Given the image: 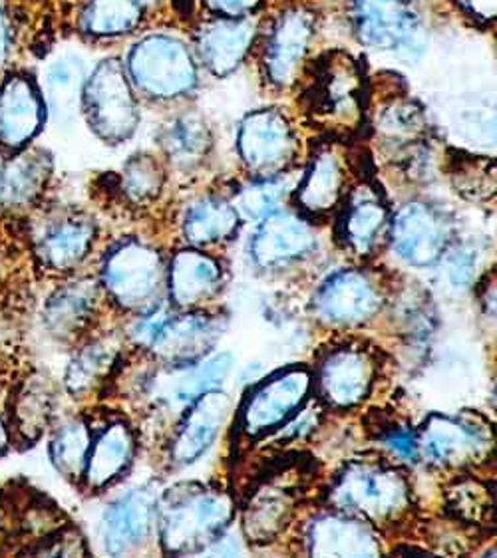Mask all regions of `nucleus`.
I'll return each instance as SVG.
<instances>
[{"label": "nucleus", "mask_w": 497, "mask_h": 558, "mask_svg": "<svg viewBox=\"0 0 497 558\" xmlns=\"http://www.w3.org/2000/svg\"><path fill=\"white\" fill-rule=\"evenodd\" d=\"M366 74L344 50H330L306 70L301 108L306 120L332 135L354 134L364 120Z\"/></svg>", "instance_id": "f257e3e1"}, {"label": "nucleus", "mask_w": 497, "mask_h": 558, "mask_svg": "<svg viewBox=\"0 0 497 558\" xmlns=\"http://www.w3.org/2000/svg\"><path fill=\"white\" fill-rule=\"evenodd\" d=\"M233 519V499L204 485H180L158 502L159 543L168 555L205 553L223 536Z\"/></svg>", "instance_id": "f03ea898"}, {"label": "nucleus", "mask_w": 497, "mask_h": 558, "mask_svg": "<svg viewBox=\"0 0 497 558\" xmlns=\"http://www.w3.org/2000/svg\"><path fill=\"white\" fill-rule=\"evenodd\" d=\"M328 499L339 511L385 525L407 513L412 492L407 477L395 468L373 461H352L337 475Z\"/></svg>", "instance_id": "7ed1b4c3"}, {"label": "nucleus", "mask_w": 497, "mask_h": 558, "mask_svg": "<svg viewBox=\"0 0 497 558\" xmlns=\"http://www.w3.org/2000/svg\"><path fill=\"white\" fill-rule=\"evenodd\" d=\"M80 113L108 146H120L140 125L136 89L120 58H104L84 82Z\"/></svg>", "instance_id": "20e7f679"}, {"label": "nucleus", "mask_w": 497, "mask_h": 558, "mask_svg": "<svg viewBox=\"0 0 497 558\" xmlns=\"http://www.w3.org/2000/svg\"><path fill=\"white\" fill-rule=\"evenodd\" d=\"M124 66L136 94L151 100H175L197 86L195 54L171 34H147L137 40Z\"/></svg>", "instance_id": "39448f33"}, {"label": "nucleus", "mask_w": 497, "mask_h": 558, "mask_svg": "<svg viewBox=\"0 0 497 558\" xmlns=\"http://www.w3.org/2000/svg\"><path fill=\"white\" fill-rule=\"evenodd\" d=\"M351 23L356 40L376 52L410 60L426 46L424 0H352Z\"/></svg>", "instance_id": "423d86ee"}, {"label": "nucleus", "mask_w": 497, "mask_h": 558, "mask_svg": "<svg viewBox=\"0 0 497 558\" xmlns=\"http://www.w3.org/2000/svg\"><path fill=\"white\" fill-rule=\"evenodd\" d=\"M104 291L124 311L147 313L166 282L163 258L156 248L128 239L106 255L100 272Z\"/></svg>", "instance_id": "0eeeda50"}, {"label": "nucleus", "mask_w": 497, "mask_h": 558, "mask_svg": "<svg viewBox=\"0 0 497 558\" xmlns=\"http://www.w3.org/2000/svg\"><path fill=\"white\" fill-rule=\"evenodd\" d=\"M238 151L253 179L281 178L299 156V137L281 110L265 108L239 125Z\"/></svg>", "instance_id": "6e6552de"}, {"label": "nucleus", "mask_w": 497, "mask_h": 558, "mask_svg": "<svg viewBox=\"0 0 497 558\" xmlns=\"http://www.w3.org/2000/svg\"><path fill=\"white\" fill-rule=\"evenodd\" d=\"M40 84L26 68L14 66L0 80V156L31 146L46 123Z\"/></svg>", "instance_id": "1a4fd4ad"}, {"label": "nucleus", "mask_w": 497, "mask_h": 558, "mask_svg": "<svg viewBox=\"0 0 497 558\" xmlns=\"http://www.w3.org/2000/svg\"><path fill=\"white\" fill-rule=\"evenodd\" d=\"M311 384L308 369L289 368L251 390L239 412V425L245 436H267L291 422L305 405Z\"/></svg>", "instance_id": "9d476101"}, {"label": "nucleus", "mask_w": 497, "mask_h": 558, "mask_svg": "<svg viewBox=\"0 0 497 558\" xmlns=\"http://www.w3.org/2000/svg\"><path fill=\"white\" fill-rule=\"evenodd\" d=\"M313 40V12L303 7L279 12L267 31L260 54V66L269 84L277 88H289L296 80H301Z\"/></svg>", "instance_id": "9b49d317"}, {"label": "nucleus", "mask_w": 497, "mask_h": 558, "mask_svg": "<svg viewBox=\"0 0 497 558\" xmlns=\"http://www.w3.org/2000/svg\"><path fill=\"white\" fill-rule=\"evenodd\" d=\"M98 235L96 221L80 209H60L45 215L33 233V248L40 267L66 275L90 255Z\"/></svg>", "instance_id": "f8f14e48"}, {"label": "nucleus", "mask_w": 497, "mask_h": 558, "mask_svg": "<svg viewBox=\"0 0 497 558\" xmlns=\"http://www.w3.org/2000/svg\"><path fill=\"white\" fill-rule=\"evenodd\" d=\"M489 434L472 420L432 413L419 434V453L436 468H465L484 458Z\"/></svg>", "instance_id": "ddd939ff"}, {"label": "nucleus", "mask_w": 497, "mask_h": 558, "mask_svg": "<svg viewBox=\"0 0 497 558\" xmlns=\"http://www.w3.org/2000/svg\"><path fill=\"white\" fill-rule=\"evenodd\" d=\"M396 255L410 267H429L440 260L448 245V227L440 213L426 203H408L388 225Z\"/></svg>", "instance_id": "4468645a"}, {"label": "nucleus", "mask_w": 497, "mask_h": 558, "mask_svg": "<svg viewBox=\"0 0 497 558\" xmlns=\"http://www.w3.org/2000/svg\"><path fill=\"white\" fill-rule=\"evenodd\" d=\"M223 332V323L217 316L204 313L166 314L147 348L158 360L180 366L204 360Z\"/></svg>", "instance_id": "2eb2a0df"}, {"label": "nucleus", "mask_w": 497, "mask_h": 558, "mask_svg": "<svg viewBox=\"0 0 497 558\" xmlns=\"http://www.w3.org/2000/svg\"><path fill=\"white\" fill-rule=\"evenodd\" d=\"M315 313L332 326H359L380 308V291L362 270H339L330 275L315 294Z\"/></svg>", "instance_id": "dca6fc26"}, {"label": "nucleus", "mask_w": 497, "mask_h": 558, "mask_svg": "<svg viewBox=\"0 0 497 558\" xmlns=\"http://www.w3.org/2000/svg\"><path fill=\"white\" fill-rule=\"evenodd\" d=\"M320 398L339 410L354 408L368 398L376 380V362L368 350L342 347L330 350L318 366Z\"/></svg>", "instance_id": "f3484780"}, {"label": "nucleus", "mask_w": 497, "mask_h": 558, "mask_svg": "<svg viewBox=\"0 0 497 558\" xmlns=\"http://www.w3.org/2000/svg\"><path fill=\"white\" fill-rule=\"evenodd\" d=\"M158 499L149 487L128 492L110 502L102 519L104 550L128 557L144 547L156 525Z\"/></svg>", "instance_id": "a211bd4d"}, {"label": "nucleus", "mask_w": 497, "mask_h": 558, "mask_svg": "<svg viewBox=\"0 0 497 558\" xmlns=\"http://www.w3.org/2000/svg\"><path fill=\"white\" fill-rule=\"evenodd\" d=\"M52 179V156L45 147H24L0 163V209L9 215H28L45 199Z\"/></svg>", "instance_id": "6ab92c4d"}, {"label": "nucleus", "mask_w": 497, "mask_h": 558, "mask_svg": "<svg viewBox=\"0 0 497 558\" xmlns=\"http://www.w3.org/2000/svg\"><path fill=\"white\" fill-rule=\"evenodd\" d=\"M231 410L226 391L209 390L197 396L171 439L170 463L173 468H187L209 451L219 432L223 429Z\"/></svg>", "instance_id": "aec40b11"}, {"label": "nucleus", "mask_w": 497, "mask_h": 558, "mask_svg": "<svg viewBox=\"0 0 497 558\" xmlns=\"http://www.w3.org/2000/svg\"><path fill=\"white\" fill-rule=\"evenodd\" d=\"M255 34L257 21L251 16L207 19L195 33V60H199L214 76H229L247 57Z\"/></svg>", "instance_id": "412c9836"}, {"label": "nucleus", "mask_w": 497, "mask_h": 558, "mask_svg": "<svg viewBox=\"0 0 497 558\" xmlns=\"http://www.w3.org/2000/svg\"><path fill=\"white\" fill-rule=\"evenodd\" d=\"M305 543L311 557H378L383 553L368 521L344 511L315 517L306 529Z\"/></svg>", "instance_id": "4be33fe9"}, {"label": "nucleus", "mask_w": 497, "mask_h": 558, "mask_svg": "<svg viewBox=\"0 0 497 558\" xmlns=\"http://www.w3.org/2000/svg\"><path fill=\"white\" fill-rule=\"evenodd\" d=\"M315 248V231L301 213H271L259 221L251 241V257L260 268L281 267Z\"/></svg>", "instance_id": "5701e85b"}, {"label": "nucleus", "mask_w": 497, "mask_h": 558, "mask_svg": "<svg viewBox=\"0 0 497 558\" xmlns=\"http://www.w3.org/2000/svg\"><path fill=\"white\" fill-rule=\"evenodd\" d=\"M347 195V168L335 144H323L308 159L305 175L294 191L296 213L303 217H325L335 211Z\"/></svg>", "instance_id": "b1692460"}, {"label": "nucleus", "mask_w": 497, "mask_h": 558, "mask_svg": "<svg viewBox=\"0 0 497 558\" xmlns=\"http://www.w3.org/2000/svg\"><path fill=\"white\" fill-rule=\"evenodd\" d=\"M388 207L371 183H361L344 195L337 223L340 245L354 255H368L388 233Z\"/></svg>", "instance_id": "393cba45"}, {"label": "nucleus", "mask_w": 497, "mask_h": 558, "mask_svg": "<svg viewBox=\"0 0 497 558\" xmlns=\"http://www.w3.org/2000/svg\"><path fill=\"white\" fill-rule=\"evenodd\" d=\"M156 374L151 386V396L156 402L168 408H180L202 396L204 391L217 390L226 381L233 357L229 354H214L193 364H180Z\"/></svg>", "instance_id": "a878e982"}, {"label": "nucleus", "mask_w": 497, "mask_h": 558, "mask_svg": "<svg viewBox=\"0 0 497 558\" xmlns=\"http://www.w3.org/2000/svg\"><path fill=\"white\" fill-rule=\"evenodd\" d=\"M221 265L214 257L195 248L180 251L166 270L170 301L185 311L209 301L221 287Z\"/></svg>", "instance_id": "bb28decb"}, {"label": "nucleus", "mask_w": 497, "mask_h": 558, "mask_svg": "<svg viewBox=\"0 0 497 558\" xmlns=\"http://www.w3.org/2000/svg\"><path fill=\"white\" fill-rule=\"evenodd\" d=\"M98 306V284L92 279H80L60 287L46 301V330L57 340H76L92 323Z\"/></svg>", "instance_id": "cd10ccee"}, {"label": "nucleus", "mask_w": 497, "mask_h": 558, "mask_svg": "<svg viewBox=\"0 0 497 558\" xmlns=\"http://www.w3.org/2000/svg\"><path fill=\"white\" fill-rule=\"evenodd\" d=\"M136 451V437L132 427L125 422L106 425L102 432L92 437L90 451L82 483L90 492H100L124 473Z\"/></svg>", "instance_id": "c85d7f7f"}, {"label": "nucleus", "mask_w": 497, "mask_h": 558, "mask_svg": "<svg viewBox=\"0 0 497 558\" xmlns=\"http://www.w3.org/2000/svg\"><path fill=\"white\" fill-rule=\"evenodd\" d=\"M86 78H88L86 60L76 52L62 50L50 58L43 74L45 82L40 86L46 112L52 113L62 122H66L74 113H78Z\"/></svg>", "instance_id": "c756f323"}, {"label": "nucleus", "mask_w": 497, "mask_h": 558, "mask_svg": "<svg viewBox=\"0 0 497 558\" xmlns=\"http://www.w3.org/2000/svg\"><path fill=\"white\" fill-rule=\"evenodd\" d=\"M54 398L50 384L43 376H31L16 386L9 403V429L12 441L23 446L35 444L52 417Z\"/></svg>", "instance_id": "7c9ffc66"}, {"label": "nucleus", "mask_w": 497, "mask_h": 558, "mask_svg": "<svg viewBox=\"0 0 497 558\" xmlns=\"http://www.w3.org/2000/svg\"><path fill=\"white\" fill-rule=\"evenodd\" d=\"M296 497L293 489L283 483H265L248 499L247 509L243 514V529L248 541L253 543H271L281 535L284 526L291 523Z\"/></svg>", "instance_id": "2f4dec72"}, {"label": "nucleus", "mask_w": 497, "mask_h": 558, "mask_svg": "<svg viewBox=\"0 0 497 558\" xmlns=\"http://www.w3.org/2000/svg\"><path fill=\"white\" fill-rule=\"evenodd\" d=\"M238 209L219 195H205L193 202L181 219V231L193 246H211L229 241L238 233Z\"/></svg>", "instance_id": "473e14b6"}, {"label": "nucleus", "mask_w": 497, "mask_h": 558, "mask_svg": "<svg viewBox=\"0 0 497 558\" xmlns=\"http://www.w3.org/2000/svg\"><path fill=\"white\" fill-rule=\"evenodd\" d=\"M159 147L171 166L178 169L197 168L214 147V135L204 116L183 112L161 128Z\"/></svg>", "instance_id": "72a5a7b5"}, {"label": "nucleus", "mask_w": 497, "mask_h": 558, "mask_svg": "<svg viewBox=\"0 0 497 558\" xmlns=\"http://www.w3.org/2000/svg\"><path fill=\"white\" fill-rule=\"evenodd\" d=\"M118 356L120 347L108 338L94 340L90 344L80 348L66 372V390L74 398H84L90 391L98 390L118 366Z\"/></svg>", "instance_id": "f704fd0d"}, {"label": "nucleus", "mask_w": 497, "mask_h": 558, "mask_svg": "<svg viewBox=\"0 0 497 558\" xmlns=\"http://www.w3.org/2000/svg\"><path fill=\"white\" fill-rule=\"evenodd\" d=\"M142 0H88L78 14V31L90 38H113L136 31Z\"/></svg>", "instance_id": "c9c22d12"}, {"label": "nucleus", "mask_w": 497, "mask_h": 558, "mask_svg": "<svg viewBox=\"0 0 497 558\" xmlns=\"http://www.w3.org/2000/svg\"><path fill=\"white\" fill-rule=\"evenodd\" d=\"M90 425L82 417H72L60 424L50 439L48 453L50 461L64 480L82 483L86 459L92 446Z\"/></svg>", "instance_id": "e433bc0d"}, {"label": "nucleus", "mask_w": 497, "mask_h": 558, "mask_svg": "<svg viewBox=\"0 0 497 558\" xmlns=\"http://www.w3.org/2000/svg\"><path fill=\"white\" fill-rule=\"evenodd\" d=\"M289 185L281 178L251 179L233 197V207L245 221H263L271 213L283 209Z\"/></svg>", "instance_id": "4c0bfd02"}, {"label": "nucleus", "mask_w": 497, "mask_h": 558, "mask_svg": "<svg viewBox=\"0 0 497 558\" xmlns=\"http://www.w3.org/2000/svg\"><path fill=\"white\" fill-rule=\"evenodd\" d=\"M424 113L412 100H395L386 104L376 120V132L385 137L386 144L407 146L414 144L424 134Z\"/></svg>", "instance_id": "58836bf2"}, {"label": "nucleus", "mask_w": 497, "mask_h": 558, "mask_svg": "<svg viewBox=\"0 0 497 558\" xmlns=\"http://www.w3.org/2000/svg\"><path fill=\"white\" fill-rule=\"evenodd\" d=\"M166 181V171L149 154H137L125 161L122 169V191L136 205L154 202Z\"/></svg>", "instance_id": "ea45409f"}, {"label": "nucleus", "mask_w": 497, "mask_h": 558, "mask_svg": "<svg viewBox=\"0 0 497 558\" xmlns=\"http://www.w3.org/2000/svg\"><path fill=\"white\" fill-rule=\"evenodd\" d=\"M448 505L458 519L482 523L492 514L494 499L477 481H462L456 485V489L448 492Z\"/></svg>", "instance_id": "a19ab883"}, {"label": "nucleus", "mask_w": 497, "mask_h": 558, "mask_svg": "<svg viewBox=\"0 0 497 558\" xmlns=\"http://www.w3.org/2000/svg\"><path fill=\"white\" fill-rule=\"evenodd\" d=\"M385 446L395 451L398 458L416 461L419 453V436L408 427H392L385 436Z\"/></svg>", "instance_id": "79ce46f5"}, {"label": "nucleus", "mask_w": 497, "mask_h": 558, "mask_svg": "<svg viewBox=\"0 0 497 558\" xmlns=\"http://www.w3.org/2000/svg\"><path fill=\"white\" fill-rule=\"evenodd\" d=\"M14 26L4 2L0 0V80L14 68Z\"/></svg>", "instance_id": "37998d69"}, {"label": "nucleus", "mask_w": 497, "mask_h": 558, "mask_svg": "<svg viewBox=\"0 0 497 558\" xmlns=\"http://www.w3.org/2000/svg\"><path fill=\"white\" fill-rule=\"evenodd\" d=\"M214 16L243 19L259 9L260 0H199ZM192 4V0H190Z\"/></svg>", "instance_id": "c03bdc74"}, {"label": "nucleus", "mask_w": 497, "mask_h": 558, "mask_svg": "<svg viewBox=\"0 0 497 558\" xmlns=\"http://www.w3.org/2000/svg\"><path fill=\"white\" fill-rule=\"evenodd\" d=\"M462 12H465L475 23L492 24L496 21V0H453Z\"/></svg>", "instance_id": "a18cd8bd"}, {"label": "nucleus", "mask_w": 497, "mask_h": 558, "mask_svg": "<svg viewBox=\"0 0 497 558\" xmlns=\"http://www.w3.org/2000/svg\"><path fill=\"white\" fill-rule=\"evenodd\" d=\"M12 446V437L11 429H9V424L0 417V458L9 451V447Z\"/></svg>", "instance_id": "49530a36"}]
</instances>
